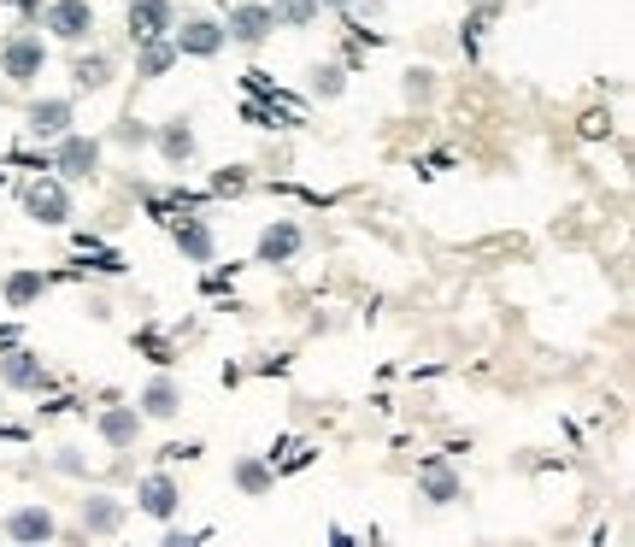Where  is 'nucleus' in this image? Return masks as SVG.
I'll use <instances>...</instances> for the list:
<instances>
[{"mask_svg":"<svg viewBox=\"0 0 635 547\" xmlns=\"http://www.w3.org/2000/svg\"><path fill=\"white\" fill-rule=\"evenodd\" d=\"M48 165L60 171V177H95V171H100V141L95 136H65L60 153H53Z\"/></svg>","mask_w":635,"mask_h":547,"instance_id":"obj_4","label":"nucleus"},{"mask_svg":"<svg viewBox=\"0 0 635 547\" xmlns=\"http://www.w3.org/2000/svg\"><path fill=\"white\" fill-rule=\"evenodd\" d=\"M0 7H12V12H24V18H36V12H41V0H0Z\"/></svg>","mask_w":635,"mask_h":547,"instance_id":"obj_30","label":"nucleus"},{"mask_svg":"<svg viewBox=\"0 0 635 547\" xmlns=\"http://www.w3.org/2000/svg\"><path fill=\"white\" fill-rule=\"evenodd\" d=\"M476 7H488V0H476Z\"/></svg>","mask_w":635,"mask_h":547,"instance_id":"obj_33","label":"nucleus"},{"mask_svg":"<svg viewBox=\"0 0 635 547\" xmlns=\"http://www.w3.org/2000/svg\"><path fill=\"white\" fill-rule=\"evenodd\" d=\"M341 89H348V71H341V65H318V71H312V95L336 100Z\"/></svg>","mask_w":635,"mask_h":547,"instance_id":"obj_23","label":"nucleus"},{"mask_svg":"<svg viewBox=\"0 0 635 547\" xmlns=\"http://www.w3.org/2000/svg\"><path fill=\"white\" fill-rule=\"evenodd\" d=\"M41 65H48V48H41V36H12L7 48H0V71H7L12 83H36L41 77Z\"/></svg>","mask_w":635,"mask_h":547,"instance_id":"obj_2","label":"nucleus"},{"mask_svg":"<svg viewBox=\"0 0 635 547\" xmlns=\"http://www.w3.org/2000/svg\"><path fill=\"white\" fill-rule=\"evenodd\" d=\"M183 407V395H177V383H165V377H153L148 388H141V412L148 419H171V412Z\"/></svg>","mask_w":635,"mask_h":547,"instance_id":"obj_18","label":"nucleus"},{"mask_svg":"<svg viewBox=\"0 0 635 547\" xmlns=\"http://www.w3.org/2000/svg\"><path fill=\"white\" fill-rule=\"evenodd\" d=\"M159 153H165V160L171 165H183V160H195V129L189 124H165V129H159Z\"/></svg>","mask_w":635,"mask_h":547,"instance_id":"obj_19","label":"nucleus"},{"mask_svg":"<svg viewBox=\"0 0 635 547\" xmlns=\"http://www.w3.org/2000/svg\"><path fill=\"white\" fill-rule=\"evenodd\" d=\"M0 383L7 388H48V365H41L36 353H24V348H7V359H0Z\"/></svg>","mask_w":635,"mask_h":547,"instance_id":"obj_9","label":"nucleus"},{"mask_svg":"<svg viewBox=\"0 0 635 547\" xmlns=\"http://www.w3.org/2000/svg\"><path fill=\"white\" fill-rule=\"evenodd\" d=\"M318 7H353V0H318Z\"/></svg>","mask_w":635,"mask_h":547,"instance_id":"obj_31","label":"nucleus"},{"mask_svg":"<svg viewBox=\"0 0 635 547\" xmlns=\"http://www.w3.org/2000/svg\"><path fill=\"white\" fill-rule=\"evenodd\" d=\"M89 271H100V277H119L124 259H119V253H95V259H89Z\"/></svg>","mask_w":635,"mask_h":547,"instance_id":"obj_28","label":"nucleus"},{"mask_svg":"<svg viewBox=\"0 0 635 547\" xmlns=\"http://www.w3.org/2000/svg\"><path fill=\"white\" fill-rule=\"evenodd\" d=\"M0 195H7V171H0Z\"/></svg>","mask_w":635,"mask_h":547,"instance_id":"obj_32","label":"nucleus"},{"mask_svg":"<svg viewBox=\"0 0 635 547\" xmlns=\"http://www.w3.org/2000/svg\"><path fill=\"white\" fill-rule=\"evenodd\" d=\"M171 30H177L171 0H129V36L136 41H153V36H171Z\"/></svg>","mask_w":635,"mask_h":547,"instance_id":"obj_5","label":"nucleus"},{"mask_svg":"<svg viewBox=\"0 0 635 547\" xmlns=\"http://www.w3.org/2000/svg\"><path fill=\"white\" fill-rule=\"evenodd\" d=\"M171 236H177V248H183V259H195V265H207L212 259V229L195 219V212H183L177 224H171Z\"/></svg>","mask_w":635,"mask_h":547,"instance_id":"obj_12","label":"nucleus"},{"mask_svg":"<svg viewBox=\"0 0 635 547\" xmlns=\"http://www.w3.org/2000/svg\"><path fill=\"white\" fill-rule=\"evenodd\" d=\"M165 459H200V448H195V442H171Z\"/></svg>","mask_w":635,"mask_h":547,"instance_id":"obj_29","label":"nucleus"},{"mask_svg":"<svg viewBox=\"0 0 635 547\" xmlns=\"http://www.w3.org/2000/svg\"><path fill=\"white\" fill-rule=\"evenodd\" d=\"M7 530H12V542H53V512L48 507H24V512H12L7 518Z\"/></svg>","mask_w":635,"mask_h":547,"instance_id":"obj_14","label":"nucleus"},{"mask_svg":"<svg viewBox=\"0 0 635 547\" xmlns=\"http://www.w3.org/2000/svg\"><path fill=\"white\" fill-rule=\"evenodd\" d=\"M71 129V100H36L30 107V136H65Z\"/></svg>","mask_w":635,"mask_h":547,"instance_id":"obj_16","label":"nucleus"},{"mask_svg":"<svg viewBox=\"0 0 635 547\" xmlns=\"http://www.w3.org/2000/svg\"><path fill=\"white\" fill-rule=\"evenodd\" d=\"M241 189H248L241 171H219V177H212V195H241Z\"/></svg>","mask_w":635,"mask_h":547,"instance_id":"obj_27","label":"nucleus"},{"mask_svg":"<svg viewBox=\"0 0 635 547\" xmlns=\"http://www.w3.org/2000/svg\"><path fill=\"white\" fill-rule=\"evenodd\" d=\"M277 24H271V7H229V18H224V36L229 41H241V48H259Z\"/></svg>","mask_w":635,"mask_h":547,"instance_id":"obj_8","label":"nucleus"},{"mask_svg":"<svg viewBox=\"0 0 635 547\" xmlns=\"http://www.w3.org/2000/svg\"><path fill=\"white\" fill-rule=\"evenodd\" d=\"M124 524V507L112 495H89L83 500V530H95V536H112V530Z\"/></svg>","mask_w":635,"mask_h":547,"instance_id":"obj_15","label":"nucleus"},{"mask_svg":"<svg viewBox=\"0 0 635 547\" xmlns=\"http://www.w3.org/2000/svg\"><path fill=\"white\" fill-rule=\"evenodd\" d=\"M183 53L171 48V36H153V41H141V60H136V77H165L171 65H177Z\"/></svg>","mask_w":635,"mask_h":547,"instance_id":"obj_17","label":"nucleus"},{"mask_svg":"<svg viewBox=\"0 0 635 547\" xmlns=\"http://www.w3.org/2000/svg\"><path fill=\"white\" fill-rule=\"evenodd\" d=\"M100 436H107L112 448H136L141 412H136V407H107V412H100Z\"/></svg>","mask_w":635,"mask_h":547,"instance_id":"obj_13","label":"nucleus"},{"mask_svg":"<svg viewBox=\"0 0 635 547\" xmlns=\"http://www.w3.org/2000/svg\"><path fill=\"white\" fill-rule=\"evenodd\" d=\"M24 212H30L36 224H65V219H71V195H65V183L41 171L30 189H24Z\"/></svg>","mask_w":635,"mask_h":547,"instance_id":"obj_1","label":"nucleus"},{"mask_svg":"<svg viewBox=\"0 0 635 547\" xmlns=\"http://www.w3.org/2000/svg\"><path fill=\"white\" fill-rule=\"evenodd\" d=\"M318 12H324L318 0H277V7H271V24H277V30H307Z\"/></svg>","mask_w":635,"mask_h":547,"instance_id":"obj_20","label":"nucleus"},{"mask_svg":"<svg viewBox=\"0 0 635 547\" xmlns=\"http://www.w3.org/2000/svg\"><path fill=\"white\" fill-rule=\"evenodd\" d=\"M418 495H424L429 507H447V500H459V477H453V465H447L441 453H429L424 465H418Z\"/></svg>","mask_w":635,"mask_h":547,"instance_id":"obj_7","label":"nucleus"},{"mask_svg":"<svg viewBox=\"0 0 635 547\" xmlns=\"http://www.w3.org/2000/svg\"><path fill=\"white\" fill-rule=\"evenodd\" d=\"M236 483L248 488V495H265V488H271V465H259V459H241V465H236Z\"/></svg>","mask_w":635,"mask_h":547,"instance_id":"obj_24","label":"nucleus"},{"mask_svg":"<svg viewBox=\"0 0 635 547\" xmlns=\"http://www.w3.org/2000/svg\"><path fill=\"white\" fill-rule=\"evenodd\" d=\"M71 77H77V89H107V83H112V60H107V53H83V60L77 65H71Z\"/></svg>","mask_w":635,"mask_h":547,"instance_id":"obj_21","label":"nucleus"},{"mask_svg":"<svg viewBox=\"0 0 635 547\" xmlns=\"http://www.w3.org/2000/svg\"><path fill=\"white\" fill-rule=\"evenodd\" d=\"M41 289H48V277H41V271H12L7 277V307H30V300H41Z\"/></svg>","mask_w":635,"mask_h":547,"instance_id":"obj_22","label":"nucleus"},{"mask_svg":"<svg viewBox=\"0 0 635 547\" xmlns=\"http://www.w3.org/2000/svg\"><path fill=\"white\" fill-rule=\"evenodd\" d=\"M36 18L48 24L60 41H83V36L95 30V7H89V0H53L48 12H36Z\"/></svg>","mask_w":635,"mask_h":547,"instance_id":"obj_3","label":"nucleus"},{"mask_svg":"<svg viewBox=\"0 0 635 547\" xmlns=\"http://www.w3.org/2000/svg\"><path fill=\"white\" fill-rule=\"evenodd\" d=\"M300 253V224H271L265 236H259V265H288V259Z\"/></svg>","mask_w":635,"mask_h":547,"instance_id":"obj_10","label":"nucleus"},{"mask_svg":"<svg viewBox=\"0 0 635 547\" xmlns=\"http://www.w3.org/2000/svg\"><path fill=\"white\" fill-rule=\"evenodd\" d=\"M576 136L583 141H600V136H612V112H583V119H576Z\"/></svg>","mask_w":635,"mask_h":547,"instance_id":"obj_25","label":"nucleus"},{"mask_svg":"<svg viewBox=\"0 0 635 547\" xmlns=\"http://www.w3.org/2000/svg\"><path fill=\"white\" fill-rule=\"evenodd\" d=\"M136 500H141V512H148V518H171V512H177V483H171L165 477V471H153V477H141V488H136Z\"/></svg>","mask_w":635,"mask_h":547,"instance_id":"obj_11","label":"nucleus"},{"mask_svg":"<svg viewBox=\"0 0 635 547\" xmlns=\"http://www.w3.org/2000/svg\"><path fill=\"white\" fill-rule=\"evenodd\" d=\"M136 341H141V348L153 353V365H171V348H165V336H159V330H141Z\"/></svg>","mask_w":635,"mask_h":547,"instance_id":"obj_26","label":"nucleus"},{"mask_svg":"<svg viewBox=\"0 0 635 547\" xmlns=\"http://www.w3.org/2000/svg\"><path fill=\"white\" fill-rule=\"evenodd\" d=\"M171 48L189 53V60H212V53L224 48V24H212V18H183V30L171 36Z\"/></svg>","mask_w":635,"mask_h":547,"instance_id":"obj_6","label":"nucleus"}]
</instances>
